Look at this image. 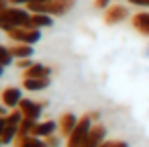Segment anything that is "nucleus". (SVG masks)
<instances>
[{
  "mask_svg": "<svg viewBox=\"0 0 149 147\" xmlns=\"http://www.w3.org/2000/svg\"><path fill=\"white\" fill-rule=\"evenodd\" d=\"M57 129H59L57 127V121H39L37 127H35V131H33V135L35 137H41V139H47V137L55 135Z\"/></svg>",
  "mask_w": 149,
  "mask_h": 147,
  "instance_id": "9d476101",
  "label": "nucleus"
},
{
  "mask_svg": "<svg viewBox=\"0 0 149 147\" xmlns=\"http://www.w3.org/2000/svg\"><path fill=\"white\" fill-rule=\"evenodd\" d=\"M51 65H45V63H39L35 61L29 70L23 72V78H51Z\"/></svg>",
  "mask_w": 149,
  "mask_h": 147,
  "instance_id": "9b49d317",
  "label": "nucleus"
},
{
  "mask_svg": "<svg viewBox=\"0 0 149 147\" xmlns=\"http://www.w3.org/2000/svg\"><path fill=\"white\" fill-rule=\"evenodd\" d=\"M143 55H145V57H149V45L145 47V51H143Z\"/></svg>",
  "mask_w": 149,
  "mask_h": 147,
  "instance_id": "cd10ccee",
  "label": "nucleus"
},
{
  "mask_svg": "<svg viewBox=\"0 0 149 147\" xmlns=\"http://www.w3.org/2000/svg\"><path fill=\"white\" fill-rule=\"evenodd\" d=\"M61 139H63V137H61L59 133H55V135H51V137L45 139V145H47V147H59V145H61Z\"/></svg>",
  "mask_w": 149,
  "mask_h": 147,
  "instance_id": "6ab92c4d",
  "label": "nucleus"
},
{
  "mask_svg": "<svg viewBox=\"0 0 149 147\" xmlns=\"http://www.w3.org/2000/svg\"><path fill=\"white\" fill-rule=\"evenodd\" d=\"M4 72H6V68H4L2 63H0V78H2V76H4Z\"/></svg>",
  "mask_w": 149,
  "mask_h": 147,
  "instance_id": "bb28decb",
  "label": "nucleus"
},
{
  "mask_svg": "<svg viewBox=\"0 0 149 147\" xmlns=\"http://www.w3.org/2000/svg\"><path fill=\"white\" fill-rule=\"evenodd\" d=\"M0 147H4V145H2V139H0Z\"/></svg>",
  "mask_w": 149,
  "mask_h": 147,
  "instance_id": "c756f323",
  "label": "nucleus"
},
{
  "mask_svg": "<svg viewBox=\"0 0 149 147\" xmlns=\"http://www.w3.org/2000/svg\"><path fill=\"white\" fill-rule=\"evenodd\" d=\"M133 6H141V8H149V0H127Z\"/></svg>",
  "mask_w": 149,
  "mask_h": 147,
  "instance_id": "412c9836",
  "label": "nucleus"
},
{
  "mask_svg": "<svg viewBox=\"0 0 149 147\" xmlns=\"http://www.w3.org/2000/svg\"><path fill=\"white\" fill-rule=\"evenodd\" d=\"M2 145H13V143H17V139H19V127H8L6 125V129H4V133H2Z\"/></svg>",
  "mask_w": 149,
  "mask_h": 147,
  "instance_id": "dca6fc26",
  "label": "nucleus"
},
{
  "mask_svg": "<svg viewBox=\"0 0 149 147\" xmlns=\"http://www.w3.org/2000/svg\"><path fill=\"white\" fill-rule=\"evenodd\" d=\"M37 123H39V121H33V118H23V123L19 125V137L33 135V131H35Z\"/></svg>",
  "mask_w": 149,
  "mask_h": 147,
  "instance_id": "f3484780",
  "label": "nucleus"
},
{
  "mask_svg": "<svg viewBox=\"0 0 149 147\" xmlns=\"http://www.w3.org/2000/svg\"><path fill=\"white\" fill-rule=\"evenodd\" d=\"M15 145H17V147H47V145H45V139H41V137H35V135L19 137Z\"/></svg>",
  "mask_w": 149,
  "mask_h": 147,
  "instance_id": "2eb2a0df",
  "label": "nucleus"
},
{
  "mask_svg": "<svg viewBox=\"0 0 149 147\" xmlns=\"http://www.w3.org/2000/svg\"><path fill=\"white\" fill-rule=\"evenodd\" d=\"M131 25H133V29L139 35L149 37V13H137V15H133Z\"/></svg>",
  "mask_w": 149,
  "mask_h": 147,
  "instance_id": "f8f14e48",
  "label": "nucleus"
},
{
  "mask_svg": "<svg viewBox=\"0 0 149 147\" xmlns=\"http://www.w3.org/2000/svg\"><path fill=\"white\" fill-rule=\"evenodd\" d=\"M94 6L100 8V10H106L110 6V0H94Z\"/></svg>",
  "mask_w": 149,
  "mask_h": 147,
  "instance_id": "4be33fe9",
  "label": "nucleus"
},
{
  "mask_svg": "<svg viewBox=\"0 0 149 147\" xmlns=\"http://www.w3.org/2000/svg\"><path fill=\"white\" fill-rule=\"evenodd\" d=\"M31 17L33 13L29 8H23V6H8L2 15H0V31H13V29H19V27H31Z\"/></svg>",
  "mask_w": 149,
  "mask_h": 147,
  "instance_id": "f257e3e1",
  "label": "nucleus"
},
{
  "mask_svg": "<svg viewBox=\"0 0 149 147\" xmlns=\"http://www.w3.org/2000/svg\"><path fill=\"white\" fill-rule=\"evenodd\" d=\"M47 106V102H37L33 98H23L21 104H19V110L23 112L25 118H33V121H39L41 114H43V108Z\"/></svg>",
  "mask_w": 149,
  "mask_h": 147,
  "instance_id": "20e7f679",
  "label": "nucleus"
},
{
  "mask_svg": "<svg viewBox=\"0 0 149 147\" xmlns=\"http://www.w3.org/2000/svg\"><path fill=\"white\" fill-rule=\"evenodd\" d=\"M8 112H10V110H8L6 106H2V104H0V116H6Z\"/></svg>",
  "mask_w": 149,
  "mask_h": 147,
  "instance_id": "a878e982",
  "label": "nucleus"
},
{
  "mask_svg": "<svg viewBox=\"0 0 149 147\" xmlns=\"http://www.w3.org/2000/svg\"><path fill=\"white\" fill-rule=\"evenodd\" d=\"M31 27H35V29H49V27H53V17L51 15H43V13H33V17H31Z\"/></svg>",
  "mask_w": 149,
  "mask_h": 147,
  "instance_id": "4468645a",
  "label": "nucleus"
},
{
  "mask_svg": "<svg viewBox=\"0 0 149 147\" xmlns=\"http://www.w3.org/2000/svg\"><path fill=\"white\" fill-rule=\"evenodd\" d=\"M78 121H80V118H78L74 112H63V114L57 118V127H59V129H57V133H59L61 137H65V139H68V137L72 135V131L76 129Z\"/></svg>",
  "mask_w": 149,
  "mask_h": 147,
  "instance_id": "0eeeda50",
  "label": "nucleus"
},
{
  "mask_svg": "<svg viewBox=\"0 0 149 147\" xmlns=\"http://www.w3.org/2000/svg\"><path fill=\"white\" fill-rule=\"evenodd\" d=\"M13 61H15V57L10 53V47L8 45H0V63L4 68H8V65H13Z\"/></svg>",
  "mask_w": 149,
  "mask_h": 147,
  "instance_id": "a211bd4d",
  "label": "nucleus"
},
{
  "mask_svg": "<svg viewBox=\"0 0 149 147\" xmlns=\"http://www.w3.org/2000/svg\"><path fill=\"white\" fill-rule=\"evenodd\" d=\"M51 86V78H23V90L27 92H43Z\"/></svg>",
  "mask_w": 149,
  "mask_h": 147,
  "instance_id": "1a4fd4ad",
  "label": "nucleus"
},
{
  "mask_svg": "<svg viewBox=\"0 0 149 147\" xmlns=\"http://www.w3.org/2000/svg\"><path fill=\"white\" fill-rule=\"evenodd\" d=\"M92 127H94V121H92V116H90V114L80 116V121H78L76 129H74V131H72V135L68 137L65 147H84V143H86V139H88V135H90Z\"/></svg>",
  "mask_w": 149,
  "mask_h": 147,
  "instance_id": "f03ea898",
  "label": "nucleus"
},
{
  "mask_svg": "<svg viewBox=\"0 0 149 147\" xmlns=\"http://www.w3.org/2000/svg\"><path fill=\"white\" fill-rule=\"evenodd\" d=\"M125 19H129V8L125 4H110L104 10V23L106 25H118Z\"/></svg>",
  "mask_w": 149,
  "mask_h": 147,
  "instance_id": "423d86ee",
  "label": "nucleus"
},
{
  "mask_svg": "<svg viewBox=\"0 0 149 147\" xmlns=\"http://www.w3.org/2000/svg\"><path fill=\"white\" fill-rule=\"evenodd\" d=\"M8 4L10 6H27L29 0H8Z\"/></svg>",
  "mask_w": 149,
  "mask_h": 147,
  "instance_id": "5701e85b",
  "label": "nucleus"
},
{
  "mask_svg": "<svg viewBox=\"0 0 149 147\" xmlns=\"http://www.w3.org/2000/svg\"><path fill=\"white\" fill-rule=\"evenodd\" d=\"M33 63H35L33 59H17V68H19V70H23V72H25V70H29Z\"/></svg>",
  "mask_w": 149,
  "mask_h": 147,
  "instance_id": "aec40b11",
  "label": "nucleus"
},
{
  "mask_svg": "<svg viewBox=\"0 0 149 147\" xmlns=\"http://www.w3.org/2000/svg\"><path fill=\"white\" fill-rule=\"evenodd\" d=\"M4 129H6V116H0V137H2Z\"/></svg>",
  "mask_w": 149,
  "mask_h": 147,
  "instance_id": "b1692460",
  "label": "nucleus"
},
{
  "mask_svg": "<svg viewBox=\"0 0 149 147\" xmlns=\"http://www.w3.org/2000/svg\"><path fill=\"white\" fill-rule=\"evenodd\" d=\"M8 6H10V4H8V0H0V15H2Z\"/></svg>",
  "mask_w": 149,
  "mask_h": 147,
  "instance_id": "393cba45",
  "label": "nucleus"
},
{
  "mask_svg": "<svg viewBox=\"0 0 149 147\" xmlns=\"http://www.w3.org/2000/svg\"><path fill=\"white\" fill-rule=\"evenodd\" d=\"M8 47H10V53H13L15 61H17V59H31L33 53H35L33 45H27V43H13V45H8Z\"/></svg>",
  "mask_w": 149,
  "mask_h": 147,
  "instance_id": "ddd939ff",
  "label": "nucleus"
},
{
  "mask_svg": "<svg viewBox=\"0 0 149 147\" xmlns=\"http://www.w3.org/2000/svg\"><path fill=\"white\" fill-rule=\"evenodd\" d=\"M6 37L13 41V43H27V45H35L41 41L43 33L41 29H35V27H19V29H13L6 33Z\"/></svg>",
  "mask_w": 149,
  "mask_h": 147,
  "instance_id": "7ed1b4c3",
  "label": "nucleus"
},
{
  "mask_svg": "<svg viewBox=\"0 0 149 147\" xmlns=\"http://www.w3.org/2000/svg\"><path fill=\"white\" fill-rule=\"evenodd\" d=\"M104 141H106V127L100 125V123H94V127H92V131H90V135H88L84 147H98V145H102Z\"/></svg>",
  "mask_w": 149,
  "mask_h": 147,
  "instance_id": "6e6552de",
  "label": "nucleus"
},
{
  "mask_svg": "<svg viewBox=\"0 0 149 147\" xmlns=\"http://www.w3.org/2000/svg\"><path fill=\"white\" fill-rule=\"evenodd\" d=\"M23 98H25L23 96V88H19V86H6L2 90V94H0V102H2V106H6L8 110L19 108Z\"/></svg>",
  "mask_w": 149,
  "mask_h": 147,
  "instance_id": "39448f33",
  "label": "nucleus"
},
{
  "mask_svg": "<svg viewBox=\"0 0 149 147\" xmlns=\"http://www.w3.org/2000/svg\"><path fill=\"white\" fill-rule=\"evenodd\" d=\"M29 2H45V0H29Z\"/></svg>",
  "mask_w": 149,
  "mask_h": 147,
  "instance_id": "c85d7f7f",
  "label": "nucleus"
}]
</instances>
